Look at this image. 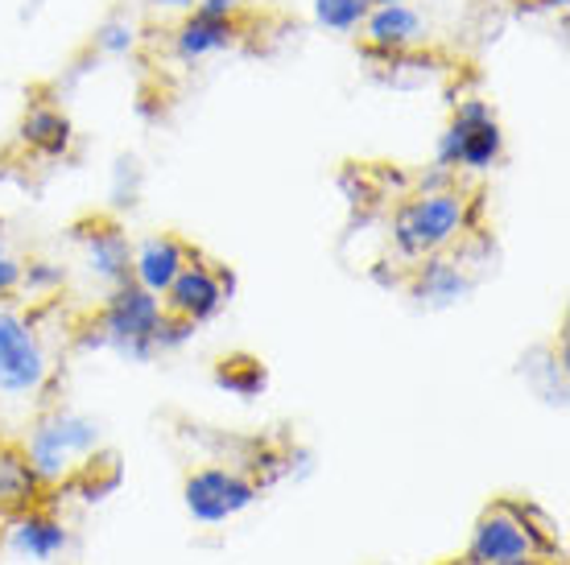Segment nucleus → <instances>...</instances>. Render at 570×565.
I'll return each instance as SVG.
<instances>
[{"label": "nucleus", "instance_id": "nucleus-1", "mask_svg": "<svg viewBox=\"0 0 570 565\" xmlns=\"http://www.w3.org/2000/svg\"><path fill=\"white\" fill-rule=\"evenodd\" d=\"M471 195L463 186H439L422 195L405 198L393 215V244L405 260H426L442 252L446 244H455L468 227Z\"/></svg>", "mask_w": 570, "mask_h": 565}, {"label": "nucleus", "instance_id": "nucleus-2", "mask_svg": "<svg viewBox=\"0 0 570 565\" xmlns=\"http://www.w3.org/2000/svg\"><path fill=\"white\" fill-rule=\"evenodd\" d=\"M504 153V132H500L497 116L484 99H463L451 116L446 132L439 137L434 149V166L442 174L455 170H492Z\"/></svg>", "mask_w": 570, "mask_h": 565}, {"label": "nucleus", "instance_id": "nucleus-3", "mask_svg": "<svg viewBox=\"0 0 570 565\" xmlns=\"http://www.w3.org/2000/svg\"><path fill=\"white\" fill-rule=\"evenodd\" d=\"M166 310H161V297H154L141 285H116V294L104 306V343H112L120 355H129L137 364H145L157 351V326H161Z\"/></svg>", "mask_w": 570, "mask_h": 565}, {"label": "nucleus", "instance_id": "nucleus-4", "mask_svg": "<svg viewBox=\"0 0 570 565\" xmlns=\"http://www.w3.org/2000/svg\"><path fill=\"white\" fill-rule=\"evenodd\" d=\"M529 553H546L538 528H529V512H521L517 504H492L475 521L468 565H500Z\"/></svg>", "mask_w": 570, "mask_h": 565}, {"label": "nucleus", "instance_id": "nucleus-5", "mask_svg": "<svg viewBox=\"0 0 570 565\" xmlns=\"http://www.w3.org/2000/svg\"><path fill=\"white\" fill-rule=\"evenodd\" d=\"M186 512L203 524H224L232 516H240L244 508L257 504L261 487L253 479H244L240 470L228 467H203L186 475Z\"/></svg>", "mask_w": 570, "mask_h": 565}, {"label": "nucleus", "instance_id": "nucleus-6", "mask_svg": "<svg viewBox=\"0 0 570 565\" xmlns=\"http://www.w3.org/2000/svg\"><path fill=\"white\" fill-rule=\"evenodd\" d=\"M46 380V351L38 330L13 310H0V388L33 393Z\"/></svg>", "mask_w": 570, "mask_h": 565}, {"label": "nucleus", "instance_id": "nucleus-7", "mask_svg": "<svg viewBox=\"0 0 570 565\" xmlns=\"http://www.w3.org/2000/svg\"><path fill=\"white\" fill-rule=\"evenodd\" d=\"M161 297H166L161 310L170 314V318H183V323L199 326V323H207V318H215L219 306H224V281H219L207 265H199V260H186L183 272L174 277L170 289Z\"/></svg>", "mask_w": 570, "mask_h": 565}, {"label": "nucleus", "instance_id": "nucleus-8", "mask_svg": "<svg viewBox=\"0 0 570 565\" xmlns=\"http://www.w3.org/2000/svg\"><path fill=\"white\" fill-rule=\"evenodd\" d=\"M46 483L38 479V470L29 467L26 446L0 438V521L4 516H21L38 504V492Z\"/></svg>", "mask_w": 570, "mask_h": 565}, {"label": "nucleus", "instance_id": "nucleus-9", "mask_svg": "<svg viewBox=\"0 0 570 565\" xmlns=\"http://www.w3.org/2000/svg\"><path fill=\"white\" fill-rule=\"evenodd\" d=\"M190 260L183 244L174 240V236H154V240L141 244V252L132 256V277L141 289H149L154 297H161L170 289V281L183 272V265Z\"/></svg>", "mask_w": 570, "mask_h": 565}, {"label": "nucleus", "instance_id": "nucleus-10", "mask_svg": "<svg viewBox=\"0 0 570 565\" xmlns=\"http://www.w3.org/2000/svg\"><path fill=\"white\" fill-rule=\"evenodd\" d=\"M364 38L372 50H410L426 38V21L410 9V4H385V9H368L364 17Z\"/></svg>", "mask_w": 570, "mask_h": 565}, {"label": "nucleus", "instance_id": "nucleus-11", "mask_svg": "<svg viewBox=\"0 0 570 565\" xmlns=\"http://www.w3.org/2000/svg\"><path fill=\"white\" fill-rule=\"evenodd\" d=\"M87 256H91V269L100 272L104 281L129 285L132 252H129L125 231L116 224H96V231H87Z\"/></svg>", "mask_w": 570, "mask_h": 565}, {"label": "nucleus", "instance_id": "nucleus-12", "mask_svg": "<svg viewBox=\"0 0 570 565\" xmlns=\"http://www.w3.org/2000/svg\"><path fill=\"white\" fill-rule=\"evenodd\" d=\"M13 545L17 553H26V557H33V562H50L55 553L67 549V528L50 516V512H38L29 508L21 512V516H13Z\"/></svg>", "mask_w": 570, "mask_h": 565}, {"label": "nucleus", "instance_id": "nucleus-13", "mask_svg": "<svg viewBox=\"0 0 570 565\" xmlns=\"http://www.w3.org/2000/svg\"><path fill=\"white\" fill-rule=\"evenodd\" d=\"M236 33H240L236 21H212V17L190 13L183 26L174 29V50H178V58L195 62V58H203V54H215V50L236 46Z\"/></svg>", "mask_w": 570, "mask_h": 565}, {"label": "nucleus", "instance_id": "nucleus-14", "mask_svg": "<svg viewBox=\"0 0 570 565\" xmlns=\"http://www.w3.org/2000/svg\"><path fill=\"white\" fill-rule=\"evenodd\" d=\"M21 141L42 157H62L71 149V120L58 112V108H29L26 120H21Z\"/></svg>", "mask_w": 570, "mask_h": 565}, {"label": "nucleus", "instance_id": "nucleus-15", "mask_svg": "<svg viewBox=\"0 0 570 565\" xmlns=\"http://www.w3.org/2000/svg\"><path fill=\"white\" fill-rule=\"evenodd\" d=\"M468 294V277L451 265V260H439V256H426V265L417 269L414 277V297L417 301H430V306H451L455 297Z\"/></svg>", "mask_w": 570, "mask_h": 565}, {"label": "nucleus", "instance_id": "nucleus-16", "mask_svg": "<svg viewBox=\"0 0 570 565\" xmlns=\"http://www.w3.org/2000/svg\"><path fill=\"white\" fill-rule=\"evenodd\" d=\"M38 429H42L46 438L55 442L67 458H87V454L100 446V429H96V422H87V417H79V413H55V417H46Z\"/></svg>", "mask_w": 570, "mask_h": 565}, {"label": "nucleus", "instance_id": "nucleus-17", "mask_svg": "<svg viewBox=\"0 0 570 565\" xmlns=\"http://www.w3.org/2000/svg\"><path fill=\"white\" fill-rule=\"evenodd\" d=\"M215 380L224 384V388H232L236 396H253L265 388V368H261L257 359H248V355H232V359L219 364Z\"/></svg>", "mask_w": 570, "mask_h": 565}, {"label": "nucleus", "instance_id": "nucleus-18", "mask_svg": "<svg viewBox=\"0 0 570 565\" xmlns=\"http://www.w3.org/2000/svg\"><path fill=\"white\" fill-rule=\"evenodd\" d=\"M364 17H368V4H364V0H314V21L335 29V33L360 29Z\"/></svg>", "mask_w": 570, "mask_h": 565}, {"label": "nucleus", "instance_id": "nucleus-19", "mask_svg": "<svg viewBox=\"0 0 570 565\" xmlns=\"http://www.w3.org/2000/svg\"><path fill=\"white\" fill-rule=\"evenodd\" d=\"M100 50H108V54H125V50H132V42H137V33H132V26H120V21H112V26L100 29Z\"/></svg>", "mask_w": 570, "mask_h": 565}, {"label": "nucleus", "instance_id": "nucleus-20", "mask_svg": "<svg viewBox=\"0 0 570 565\" xmlns=\"http://www.w3.org/2000/svg\"><path fill=\"white\" fill-rule=\"evenodd\" d=\"M195 13L212 17V21H236L240 0H195Z\"/></svg>", "mask_w": 570, "mask_h": 565}, {"label": "nucleus", "instance_id": "nucleus-21", "mask_svg": "<svg viewBox=\"0 0 570 565\" xmlns=\"http://www.w3.org/2000/svg\"><path fill=\"white\" fill-rule=\"evenodd\" d=\"M21 281H26L29 289H46V285H58V281H62V272L50 269L46 260H33L29 269H21Z\"/></svg>", "mask_w": 570, "mask_h": 565}, {"label": "nucleus", "instance_id": "nucleus-22", "mask_svg": "<svg viewBox=\"0 0 570 565\" xmlns=\"http://www.w3.org/2000/svg\"><path fill=\"white\" fill-rule=\"evenodd\" d=\"M17 285H21V265H17L13 256L4 252V256H0V297L13 294Z\"/></svg>", "mask_w": 570, "mask_h": 565}, {"label": "nucleus", "instance_id": "nucleus-23", "mask_svg": "<svg viewBox=\"0 0 570 565\" xmlns=\"http://www.w3.org/2000/svg\"><path fill=\"white\" fill-rule=\"evenodd\" d=\"M500 565H550L542 553H529V557H513V562H500Z\"/></svg>", "mask_w": 570, "mask_h": 565}, {"label": "nucleus", "instance_id": "nucleus-24", "mask_svg": "<svg viewBox=\"0 0 570 565\" xmlns=\"http://www.w3.org/2000/svg\"><path fill=\"white\" fill-rule=\"evenodd\" d=\"M154 4H166V9H195V0H154Z\"/></svg>", "mask_w": 570, "mask_h": 565}, {"label": "nucleus", "instance_id": "nucleus-25", "mask_svg": "<svg viewBox=\"0 0 570 565\" xmlns=\"http://www.w3.org/2000/svg\"><path fill=\"white\" fill-rule=\"evenodd\" d=\"M368 9H385V4H405V0H364Z\"/></svg>", "mask_w": 570, "mask_h": 565}, {"label": "nucleus", "instance_id": "nucleus-26", "mask_svg": "<svg viewBox=\"0 0 570 565\" xmlns=\"http://www.w3.org/2000/svg\"><path fill=\"white\" fill-rule=\"evenodd\" d=\"M550 4H558V9H567V4H570V0H550Z\"/></svg>", "mask_w": 570, "mask_h": 565}, {"label": "nucleus", "instance_id": "nucleus-27", "mask_svg": "<svg viewBox=\"0 0 570 565\" xmlns=\"http://www.w3.org/2000/svg\"><path fill=\"white\" fill-rule=\"evenodd\" d=\"M0 256H4V240H0Z\"/></svg>", "mask_w": 570, "mask_h": 565}]
</instances>
